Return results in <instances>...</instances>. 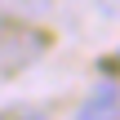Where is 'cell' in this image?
<instances>
[{"mask_svg":"<svg viewBox=\"0 0 120 120\" xmlns=\"http://www.w3.org/2000/svg\"><path fill=\"white\" fill-rule=\"evenodd\" d=\"M13 120H45L40 111H22V116H13Z\"/></svg>","mask_w":120,"mask_h":120,"instance_id":"obj_3","label":"cell"},{"mask_svg":"<svg viewBox=\"0 0 120 120\" xmlns=\"http://www.w3.org/2000/svg\"><path fill=\"white\" fill-rule=\"evenodd\" d=\"M45 49H49V36L45 31H36V27H27L18 18H0V67L4 71L36 62Z\"/></svg>","mask_w":120,"mask_h":120,"instance_id":"obj_1","label":"cell"},{"mask_svg":"<svg viewBox=\"0 0 120 120\" xmlns=\"http://www.w3.org/2000/svg\"><path fill=\"white\" fill-rule=\"evenodd\" d=\"M0 120H4V116H0Z\"/></svg>","mask_w":120,"mask_h":120,"instance_id":"obj_4","label":"cell"},{"mask_svg":"<svg viewBox=\"0 0 120 120\" xmlns=\"http://www.w3.org/2000/svg\"><path fill=\"white\" fill-rule=\"evenodd\" d=\"M76 120H120V89L102 80V85L94 89V98L80 107V116H76Z\"/></svg>","mask_w":120,"mask_h":120,"instance_id":"obj_2","label":"cell"}]
</instances>
